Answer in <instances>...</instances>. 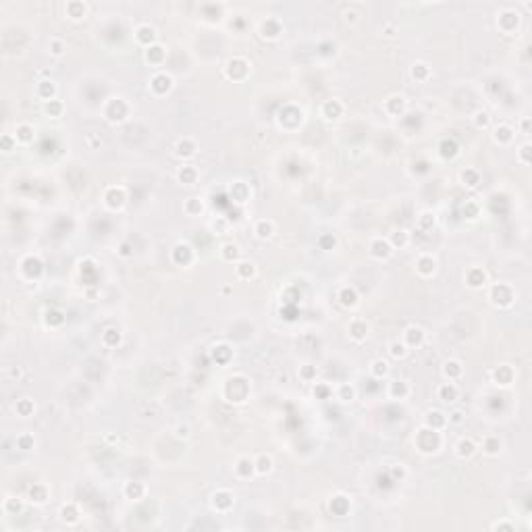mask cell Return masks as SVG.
Here are the masks:
<instances>
[{
    "label": "cell",
    "instance_id": "obj_1",
    "mask_svg": "<svg viewBox=\"0 0 532 532\" xmlns=\"http://www.w3.org/2000/svg\"><path fill=\"white\" fill-rule=\"evenodd\" d=\"M416 447L422 451V453H437L441 447V435L435 428H420L416 433Z\"/></svg>",
    "mask_w": 532,
    "mask_h": 532
},
{
    "label": "cell",
    "instance_id": "obj_2",
    "mask_svg": "<svg viewBox=\"0 0 532 532\" xmlns=\"http://www.w3.org/2000/svg\"><path fill=\"white\" fill-rule=\"evenodd\" d=\"M514 289H511L507 283H499V285H493L491 287V302L499 308H509L514 304Z\"/></svg>",
    "mask_w": 532,
    "mask_h": 532
},
{
    "label": "cell",
    "instance_id": "obj_3",
    "mask_svg": "<svg viewBox=\"0 0 532 532\" xmlns=\"http://www.w3.org/2000/svg\"><path fill=\"white\" fill-rule=\"evenodd\" d=\"M108 106H113L115 108V113L113 115H106V119L110 123H117V121H125L127 115H129V104L125 102L123 98H113L108 102Z\"/></svg>",
    "mask_w": 532,
    "mask_h": 532
},
{
    "label": "cell",
    "instance_id": "obj_4",
    "mask_svg": "<svg viewBox=\"0 0 532 532\" xmlns=\"http://www.w3.org/2000/svg\"><path fill=\"white\" fill-rule=\"evenodd\" d=\"M233 503H235V497L227 489H220V491H216V493L212 495V507L216 511H227Z\"/></svg>",
    "mask_w": 532,
    "mask_h": 532
},
{
    "label": "cell",
    "instance_id": "obj_5",
    "mask_svg": "<svg viewBox=\"0 0 532 532\" xmlns=\"http://www.w3.org/2000/svg\"><path fill=\"white\" fill-rule=\"evenodd\" d=\"M135 40H137V44H142L144 48L154 46V42H156V29L152 25H148V23L139 25L135 29Z\"/></svg>",
    "mask_w": 532,
    "mask_h": 532
},
{
    "label": "cell",
    "instance_id": "obj_6",
    "mask_svg": "<svg viewBox=\"0 0 532 532\" xmlns=\"http://www.w3.org/2000/svg\"><path fill=\"white\" fill-rule=\"evenodd\" d=\"M150 87H152V92L158 94V96H163L166 94L170 87H173V77L166 75V73H156L152 77V82H150Z\"/></svg>",
    "mask_w": 532,
    "mask_h": 532
},
{
    "label": "cell",
    "instance_id": "obj_7",
    "mask_svg": "<svg viewBox=\"0 0 532 532\" xmlns=\"http://www.w3.org/2000/svg\"><path fill=\"white\" fill-rule=\"evenodd\" d=\"M404 343L408 347H420L424 343V330L422 327H416V325H411L406 328V333H404Z\"/></svg>",
    "mask_w": 532,
    "mask_h": 532
},
{
    "label": "cell",
    "instance_id": "obj_8",
    "mask_svg": "<svg viewBox=\"0 0 532 532\" xmlns=\"http://www.w3.org/2000/svg\"><path fill=\"white\" fill-rule=\"evenodd\" d=\"M391 254H393V246H391V242H387V239H374V242L370 244V256L372 258L385 260Z\"/></svg>",
    "mask_w": 532,
    "mask_h": 532
},
{
    "label": "cell",
    "instance_id": "obj_9",
    "mask_svg": "<svg viewBox=\"0 0 532 532\" xmlns=\"http://www.w3.org/2000/svg\"><path fill=\"white\" fill-rule=\"evenodd\" d=\"M416 270H418V275L420 277H430V275H435V270H437V260L433 256H420L416 260Z\"/></svg>",
    "mask_w": 532,
    "mask_h": 532
},
{
    "label": "cell",
    "instance_id": "obj_10",
    "mask_svg": "<svg viewBox=\"0 0 532 532\" xmlns=\"http://www.w3.org/2000/svg\"><path fill=\"white\" fill-rule=\"evenodd\" d=\"M196 150H198V146H196V142L192 137H183V139H179L177 142V146H175V154L179 156V158H192L194 154H196Z\"/></svg>",
    "mask_w": 532,
    "mask_h": 532
},
{
    "label": "cell",
    "instance_id": "obj_11",
    "mask_svg": "<svg viewBox=\"0 0 532 532\" xmlns=\"http://www.w3.org/2000/svg\"><path fill=\"white\" fill-rule=\"evenodd\" d=\"M437 395H439V399L441 401H455L457 399V395H459V389H457V385L455 383H451V380H447V383H443L441 385L439 389H437Z\"/></svg>",
    "mask_w": 532,
    "mask_h": 532
},
{
    "label": "cell",
    "instance_id": "obj_12",
    "mask_svg": "<svg viewBox=\"0 0 532 532\" xmlns=\"http://www.w3.org/2000/svg\"><path fill=\"white\" fill-rule=\"evenodd\" d=\"M279 34H281V25L277 19H266V21H262V25H260V36L266 40H277Z\"/></svg>",
    "mask_w": 532,
    "mask_h": 532
},
{
    "label": "cell",
    "instance_id": "obj_13",
    "mask_svg": "<svg viewBox=\"0 0 532 532\" xmlns=\"http://www.w3.org/2000/svg\"><path fill=\"white\" fill-rule=\"evenodd\" d=\"M177 179H179V183H183V185H194L198 179V170L192 164H181L177 170Z\"/></svg>",
    "mask_w": 532,
    "mask_h": 532
},
{
    "label": "cell",
    "instance_id": "obj_14",
    "mask_svg": "<svg viewBox=\"0 0 532 532\" xmlns=\"http://www.w3.org/2000/svg\"><path fill=\"white\" fill-rule=\"evenodd\" d=\"M466 281H468V285L472 289H480V287L487 285V273L483 268H472V270H468Z\"/></svg>",
    "mask_w": 532,
    "mask_h": 532
},
{
    "label": "cell",
    "instance_id": "obj_15",
    "mask_svg": "<svg viewBox=\"0 0 532 532\" xmlns=\"http://www.w3.org/2000/svg\"><path fill=\"white\" fill-rule=\"evenodd\" d=\"M455 449H457L455 453H457V457H459V459H470L472 455L476 453L478 445H476L472 439H461L459 443H457V447H455Z\"/></svg>",
    "mask_w": 532,
    "mask_h": 532
},
{
    "label": "cell",
    "instance_id": "obj_16",
    "mask_svg": "<svg viewBox=\"0 0 532 532\" xmlns=\"http://www.w3.org/2000/svg\"><path fill=\"white\" fill-rule=\"evenodd\" d=\"M424 422H426L428 428L441 430V428L447 424V416H445V414H441L439 409H430V411H426V420H424Z\"/></svg>",
    "mask_w": 532,
    "mask_h": 532
},
{
    "label": "cell",
    "instance_id": "obj_17",
    "mask_svg": "<svg viewBox=\"0 0 532 532\" xmlns=\"http://www.w3.org/2000/svg\"><path fill=\"white\" fill-rule=\"evenodd\" d=\"M461 372H464V368H461V364L457 362V360H449V362L443 364V376L447 380H451V383H455V380L461 376Z\"/></svg>",
    "mask_w": 532,
    "mask_h": 532
},
{
    "label": "cell",
    "instance_id": "obj_18",
    "mask_svg": "<svg viewBox=\"0 0 532 532\" xmlns=\"http://www.w3.org/2000/svg\"><path fill=\"white\" fill-rule=\"evenodd\" d=\"M254 233L258 239H270L275 235V223L273 220H258L254 227Z\"/></svg>",
    "mask_w": 532,
    "mask_h": 532
},
{
    "label": "cell",
    "instance_id": "obj_19",
    "mask_svg": "<svg viewBox=\"0 0 532 532\" xmlns=\"http://www.w3.org/2000/svg\"><path fill=\"white\" fill-rule=\"evenodd\" d=\"M256 472V466H254V461L249 459V457H242L237 461V466H235V474L239 478H249Z\"/></svg>",
    "mask_w": 532,
    "mask_h": 532
},
{
    "label": "cell",
    "instance_id": "obj_20",
    "mask_svg": "<svg viewBox=\"0 0 532 532\" xmlns=\"http://www.w3.org/2000/svg\"><path fill=\"white\" fill-rule=\"evenodd\" d=\"M349 335L354 341H364L368 337V325L364 320H354V323L349 325Z\"/></svg>",
    "mask_w": 532,
    "mask_h": 532
},
{
    "label": "cell",
    "instance_id": "obj_21",
    "mask_svg": "<svg viewBox=\"0 0 532 532\" xmlns=\"http://www.w3.org/2000/svg\"><path fill=\"white\" fill-rule=\"evenodd\" d=\"M146 61L150 65H163V61H164V48L158 46V44L146 48Z\"/></svg>",
    "mask_w": 532,
    "mask_h": 532
},
{
    "label": "cell",
    "instance_id": "obj_22",
    "mask_svg": "<svg viewBox=\"0 0 532 532\" xmlns=\"http://www.w3.org/2000/svg\"><path fill=\"white\" fill-rule=\"evenodd\" d=\"M46 499H48V489L44 485H34L29 489V501H32V503L42 505V503H46Z\"/></svg>",
    "mask_w": 532,
    "mask_h": 532
},
{
    "label": "cell",
    "instance_id": "obj_23",
    "mask_svg": "<svg viewBox=\"0 0 532 532\" xmlns=\"http://www.w3.org/2000/svg\"><path fill=\"white\" fill-rule=\"evenodd\" d=\"M15 137H17V144H29L34 139V127L27 125V123H21L17 127Z\"/></svg>",
    "mask_w": 532,
    "mask_h": 532
},
{
    "label": "cell",
    "instance_id": "obj_24",
    "mask_svg": "<svg viewBox=\"0 0 532 532\" xmlns=\"http://www.w3.org/2000/svg\"><path fill=\"white\" fill-rule=\"evenodd\" d=\"M54 94H56V85L52 82H48V79L40 82V85H38V96L40 98H44L46 102H50V100H54Z\"/></svg>",
    "mask_w": 532,
    "mask_h": 532
},
{
    "label": "cell",
    "instance_id": "obj_25",
    "mask_svg": "<svg viewBox=\"0 0 532 532\" xmlns=\"http://www.w3.org/2000/svg\"><path fill=\"white\" fill-rule=\"evenodd\" d=\"M339 299H341V304H343L345 308H354L358 304L356 289L354 287H343V289H341V293H339Z\"/></svg>",
    "mask_w": 532,
    "mask_h": 532
},
{
    "label": "cell",
    "instance_id": "obj_26",
    "mask_svg": "<svg viewBox=\"0 0 532 532\" xmlns=\"http://www.w3.org/2000/svg\"><path fill=\"white\" fill-rule=\"evenodd\" d=\"M34 409H36V406H34V401L29 399V397H23V399H19L17 404H15V411L21 418H27V416H32L34 414Z\"/></svg>",
    "mask_w": 532,
    "mask_h": 532
},
{
    "label": "cell",
    "instance_id": "obj_27",
    "mask_svg": "<svg viewBox=\"0 0 532 532\" xmlns=\"http://www.w3.org/2000/svg\"><path fill=\"white\" fill-rule=\"evenodd\" d=\"M408 393H409V387H408L406 380H393L391 387H389V395L395 397V399H404Z\"/></svg>",
    "mask_w": 532,
    "mask_h": 532
},
{
    "label": "cell",
    "instance_id": "obj_28",
    "mask_svg": "<svg viewBox=\"0 0 532 532\" xmlns=\"http://www.w3.org/2000/svg\"><path fill=\"white\" fill-rule=\"evenodd\" d=\"M61 518H63V522H67V524H75V522L79 520L77 505L75 503H65L61 507Z\"/></svg>",
    "mask_w": 532,
    "mask_h": 532
},
{
    "label": "cell",
    "instance_id": "obj_29",
    "mask_svg": "<svg viewBox=\"0 0 532 532\" xmlns=\"http://www.w3.org/2000/svg\"><path fill=\"white\" fill-rule=\"evenodd\" d=\"M459 179H461V183H464V185H468V187H476V185L480 183V173H478L476 168H466V170H461Z\"/></svg>",
    "mask_w": 532,
    "mask_h": 532
},
{
    "label": "cell",
    "instance_id": "obj_30",
    "mask_svg": "<svg viewBox=\"0 0 532 532\" xmlns=\"http://www.w3.org/2000/svg\"><path fill=\"white\" fill-rule=\"evenodd\" d=\"M511 139H514V129H511L509 125H499L495 129V142L499 144H509Z\"/></svg>",
    "mask_w": 532,
    "mask_h": 532
},
{
    "label": "cell",
    "instance_id": "obj_31",
    "mask_svg": "<svg viewBox=\"0 0 532 532\" xmlns=\"http://www.w3.org/2000/svg\"><path fill=\"white\" fill-rule=\"evenodd\" d=\"M85 13H87V6L83 4V2H69L67 4V15L71 17V19H82V17H85Z\"/></svg>",
    "mask_w": 532,
    "mask_h": 532
},
{
    "label": "cell",
    "instance_id": "obj_32",
    "mask_svg": "<svg viewBox=\"0 0 532 532\" xmlns=\"http://www.w3.org/2000/svg\"><path fill=\"white\" fill-rule=\"evenodd\" d=\"M370 372H372V376L376 378H383L389 374V362H385V360H372V364H370Z\"/></svg>",
    "mask_w": 532,
    "mask_h": 532
},
{
    "label": "cell",
    "instance_id": "obj_33",
    "mask_svg": "<svg viewBox=\"0 0 532 532\" xmlns=\"http://www.w3.org/2000/svg\"><path fill=\"white\" fill-rule=\"evenodd\" d=\"M254 466H256V474L264 476V474H268V472L273 470V459H270L268 455H260V457L254 461Z\"/></svg>",
    "mask_w": 532,
    "mask_h": 532
},
{
    "label": "cell",
    "instance_id": "obj_34",
    "mask_svg": "<svg viewBox=\"0 0 532 532\" xmlns=\"http://www.w3.org/2000/svg\"><path fill=\"white\" fill-rule=\"evenodd\" d=\"M239 246L237 244H225L223 249H220V256H223V260H227V262H233V260L239 258Z\"/></svg>",
    "mask_w": 532,
    "mask_h": 532
},
{
    "label": "cell",
    "instance_id": "obj_35",
    "mask_svg": "<svg viewBox=\"0 0 532 532\" xmlns=\"http://www.w3.org/2000/svg\"><path fill=\"white\" fill-rule=\"evenodd\" d=\"M146 493V487L142 483H127L125 485V495L129 499H139V497H144Z\"/></svg>",
    "mask_w": 532,
    "mask_h": 532
},
{
    "label": "cell",
    "instance_id": "obj_36",
    "mask_svg": "<svg viewBox=\"0 0 532 532\" xmlns=\"http://www.w3.org/2000/svg\"><path fill=\"white\" fill-rule=\"evenodd\" d=\"M483 449H485V453H489V455H497L501 451V439L499 437H487L485 443H483Z\"/></svg>",
    "mask_w": 532,
    "mask_h": 532
},
{
    "label": "cell",
    "instance_id": "obj_37",
    "mask_svg": "<svg viewBox=\"0 0 532 532\" xmlns=\"http://www.w3.org/2000/svg\"><path fill=\"white\" fill-rule=\"evenodd\" d=\"M356 397V389L351 387L349 383H341L339 387H337V399H341V401H351Z\"/></svg>",
    "mask_w": 532,
    "mask_h": 532
},
{
    "label": "cell",
    "instance_id": "obj_38",
    "mask_svg": "<svg viewBox=\"0 0 532 532\" xmlns=\"http://www.w3.org/2000/svg\"><path fill=\"white\" fill-rule=\"evenodd\" d=\"M428 75H430V67L426 63H416L411 67V77L418 79V82H424V79H428Z\"/></svg>",
    "mask_w": 532,
    "mask_h": 532
},
{
    "label": "cell",
    "instance_id": "obj_39",
    "mask_svg": "<svg viewBox=\"0 0 532 532\" xmlns=\"http://www.w3.org/2000/svg\"><path fill=\"white\" fill-rule=\"evenodd\" d=\"M327 110H330V115L327 119H337L341 113H343V104H341L339 100H328V102L323 104V113H327Z\"/></svg>",
    "mask_w": 532,
    "mask_h": 532
},
{
    "label": "cell",
    "instance_id": "obj_40",
    "mask_svg": "<svg viewBox=\"0 0 532 532\" xmlns=\"http://www.w3.org/2000/svg\"><path fill=\"white\" fill-rule=\"evenodd\" d=\"M389 354L393 356L395 360L406 358V356H408V345L404 343V341H393V343L389 345Z\"/></svg>",
    "mask_w": 532,
    "mask_h": 532
},
{
    "label": "cell",
    "instance_id": "obj_41",
    "mask_svg": "<svg viewBox=\"0 0 532 532\" xmlns=\"http://www.w3.org/2000/svg\"><path fill=\"white\" fill-rule=\"evenodd\" d=\"M256 275V266L252 262H239L237 264V277L239 279H252Z\"/></svg>",
    "mask_w": 532,
    "mask_h": 532
},
{
    "label": "cell",
    "instance_id": "obj_42",
    "mask_svg": "<svg viewBox=\"0 0 532 532\" xmlns=\"http://www.w3.org/2000/svg\"><path fill=\"white\" fill-rule=\"evenodd\" d=\"M391 106H395V115H401L406 110V98L404 96H391L387 98V102H385V108H391Z\"/></svg>",
    "mask_w": 532,
    "mask_h": 532
},
{
    "label": "cell",
    "instance_id": "obj_43",
    "mask_svg": "<svg viewBox=\"0 0 532 532\" xmlns=\"http://www.w3.org/2000/svg\"><path fill=\"white\" fill-rule=\"evenodd\" d=\"M202 210H204V204H202V200H200V198H189L187 202H185V212L187 214L194 216V214H200Z\"/></svg>",
    "mask_w": 532,
    "mask_h": 532
},
{
    "label": "cell",
    "instance_id": "obj_44",
    "mask_svg": "<svg viewBox=\"0 0 532 532\" xmlns=\"http://www.w3.org/2000/svg\"><path fill=\"white\" fill-rule=\"evenodd\" d=\"M34 445H36V441H34V437H32V435L23 433V435H19V437H17V447L21 449V451H29V449H34Z\"/></svg>",
    "mask_w": 532,
    "mask_h": 532
},
{
    "label": "cell",
    "instance_id": "obj_45",
    "mask_svg": "<svg viewBox=\"0 0 532 532\" xmlns=\"http://www.w3.org/2000/svg\"><path fill=\"white\" fill-rule=\"evenodd\" d=\"M102 341H104L106 345H117L119 341H121V333H119L117 328H108V330H104Z\"/></svg>",
    "mask_w": 532,
    "mask_h": 532
},
{
    "label": "cell",
    "instance_id": "obj_46",
    "mask_svg": "<svg viewBox=\"0 0 532 532\" xmlns=\"http://www.w3.org/2000/svg\"><path fill=\"white\" fill-rule=\"evenodd\" d=\"M511 378H514V372H511V368L507 370V374H503V366H499L495 370V380L499 385H509L511 383Z\"/></svg>",
    "mask_w": 532,
    "mask_h": 532
},
{
    "label": "cell",
    "instance_id": "obj_47",
    "mask_svg": "<svg viewBox=\"0 0 532 532\" xmlns=\"http://www.w3.org/2000/svg\"><path fill=\"white\" fill-rule=\"evenodd\" d=\"M48 48H50V54H52V56H61L65 52V44H63V40H58V38L50 40Z\"/></svg>",
    "mask_w": 532,
    "mask_h": 532
},
{
    "label": "cell",
    "instance_id": "obj_48",
    "mask_svg": "<svg viewBox=\"0 0 532 532\" xmlns=\"http://www.w3.org/2000/svg\"><path fill=\"white\" fill-rule=\"evenodd\" d=\"M44 110H46V113H48L50 117H58V115L63 113V104L58 102V100H50V102H46Z\"/></svg>",
    "mask_w": 532,
    "mask_h": 532
},
{
    "label": "cell",
    "instance_id": "obj_49",
    "mask_svg": "<svg viewBox=\"0 0 532 532\" xmlns=\"http://www.w3.org/2000/svg\"><path fill=\"white\" fill-rule=\"evenodd\" d=\"M4 511L6 514H17V511H21V501H17L15 497H6L4 499Z\"/></svg>",
    "mask_w": 532,
    "mask_h": 532
},
{
    "label": "cell",
    "instance_id": "obj_50",
    "mask_svg": "<svg viewBox=\"0 0 532 532\" xmlns=\"http://www.w3.org/2000/svg\"><path fill=\"white\" fill-rule=\"evenodd\" d=\"M435 223H437V218H435V214H430V212H424L422 216H420V229H424V231L433 229Z\"/></svg>",
    "mask_w": 532,
    "mask_h": 532
},
{
    "label": "cell",
    "instance_id": "obj_51",
    "mask_svg": "<svg viewBox=\"0 0 532 532\" xmlns=\"http://www.w3.org/2000/svg\"><path fill=\"white\" fill-rule=\"evenodd\" d=\"M441 148H443V150H441V154H443L445 158H447V156L451 158V156H455V154H457V146H455V142H445Z\"/></svg>",
    "mask_w": 532,
    "mask_h": 532
},
{
    "label": "cell",
    "instance_id": "obj_52",
    "mask_svg": "<svg viewBox=\"0 0 532 532\" xmlns=\"http://www.w3.org/2000/svg\"><path fill=\"white\" fill-rule=\"evenodd\" d=\"M489 123H491L489 113H476L474 115V125L476 127H489Z\"/></svg>",
    "mask_w": 532,
    "mask_h": 532
},
{
    "label": "cell",
    "instance_id": "obj_53",
    "mask_svg": "<svg viewBox=\"0 0 532 532\" xmlns=\"http://www.w3.org/2000/svg\"><path fill=\"white\" fill-rule=\"evenodd\" d=\"M391 239H393V244H395V246H397V244H399V246H406V244H408V233H406L404 229H399V231H395ZM393 244H391V246H393Z\"/></svg>",
    "mask_w": 532,
    "mask_h": 532
},
{
    "label": "cell",
    "instance_id": "obj_54",
    "mask_svg": "<svg viewBox=\"0 0 532 532\" xmlns=\"http://www.w3.org/2000/svg\"><path fill=\"white\" fill-rule=\"evenodd\" d=\"M13 146H17V137L11 135V133H6V135L2 137V148H4V152H11Z\"/></svg>",
    "mask_w": 532,
    "mask_h": 532
},
{
    "label": "cell",
    "instance_id": "obj_55",
    "mask_svg": "<svg viewBox=\"0 0 532 532\" xmlns=\"http://www.w3.org/2000/svg\"><path fill=\"white\" fill-rule=\"evenodd\" d=\"M447 422H449V424H461V422H464V411L455 409L453 414H451V416L447 418Z\"/></svg>",
    "mask_w": 532,
    "mask_h": 532
},
{
    "label": "cell",
    "instance_id": "obj_56",
    "mask_svg": "<svg viewBox=\"0 0 532 532\" xmlns=\"http://www.w3.org/2000/svg\"><path fill=\"white\" fill-rule=\"evenodd\" d=\"M175 430H177L175 435H177L179 439H187V437H189V426H185V424H179Z\"/></svg>",
    "mask_w": 532,
    "mask_h": 532
},
{
    "label": "cell",
    "instance_id": "obj_57",
    "mask_svg": "<svg viewBox=\"0 0 532 532\" xmlns=\"http://www.w3.org/2000/svg\"><path fill=\"white\" fill-rule=\"evenodd\" d=\"M528 150H530V146H528V144H526L524 148H522V158H520L522 163H528V160H526V154H528Z\"/></svg>",
    "mask_w": 532,
    "mask_h": 532
}]
</instances>
